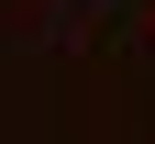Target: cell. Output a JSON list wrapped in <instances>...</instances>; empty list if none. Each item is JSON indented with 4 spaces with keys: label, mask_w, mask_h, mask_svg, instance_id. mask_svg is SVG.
<instances>
[{
    "label": "cell",
    "mask_w": 155,
    "mask_h": 144,
    "mask_svg": "<svg viewBox=\"0 0 155 144\" xmlns=\"http://www.w3.org/2000/svg\"><path fill=\"white\" fill-rule=\"evenodd\" d=\"M144 33H155V0H144Z\"/></svg>",
    "instance_id": "6da1fadb"
}]
</instances>
